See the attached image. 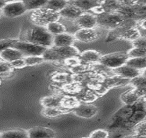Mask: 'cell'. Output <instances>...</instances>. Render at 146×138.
I'll list each match as a JSON object with an SVG mask.
<instances>
[{
  "label": "cell",
  "instance_id": "1",
  "mask_svg": "<svg viewBox=\"0 0 146 138\" xmlns=\"http://www.w3.org/2000/svg\"><path fill=\"white\" fill-rule=\"evenodd\" d=\"M137 24V22L134 19L126 18L119 26L110 30L105 42L108 43L116 40H126L132 42L134 41L141 36Z\"/></svg>",
  "mask_w": 146,
  "mask_h": 138
},
{
  "label": "cell",
  "instance_id": "2",
  "mask_svg": "<svg viewBox=\"0 0 146 138\" xmlns=\"http://www.w3.org/2000/svg\"><path fill=\"white\" fill-rule=\"evenodd\" d=\"M25 41L50 48L53 45V35L48 31L46 27L36 25L26 32Z\"/></svg>",
  "mask_w": 146,
  "mask_h": 138
},
{
  "label": "cell",
  "instance_id": "3",
  "mask_svg": "<svg viewBox=\"0 0 146 138\" xmlns=\"http://www.w3.org/2000/svg\"><path fill=\"white\" fill-rule=\"evenodd\" d=\"M79 54V50L74 46H53L48 48L42 56L45 61H64L69 57L78 56Z\"/></svg>",
  "mask_w": 146,
  "mask_h": 138
},
{
  "label": "cell",
  "instance_id": "4",
  "mask_svg": "<svg viewBox=\"0 0 146 138\" xmlns=\"http://www.w3.org/2000/svg\"><path fill=\"white\" fill-rule=\"evenodd\" d=\"M60 15L46 7L34 10L31 14V20L35 25L46 27L51 22H58L60 19Z\"/></svg>",
  "mask_w": 146,
  "mask_h": 138
},
{
  "label": "cell",
  "instance_id": "5",
  "mask_svg": "<svg viewBox=\"0 0 146 138\" xmlns=\"http://www.w3.org/2000/svg\"><path fill=\"white\" fill-rule=\"evenodd\" d=\"M97 16V26L111 30L119 26L126 17L120 12L103 13Z\"/></svg>",
  "mask_w": 146,
  "mask_h": 138
},
{
  "label": "cell",
  "instance_id": "6",
  "mask_svg": "<svg viewBox=\"0 0 146 138\" xmlns=\"http://www.w3.org/2000/svg\"><path fill=\"white\" fill-rule=\"evenodd\" d=\"M127 52H116L102 55L98 62L109 69H115L125 64L129 59Z\"/></svg>",
  "mask_w": 146,
  "mask_h": 138
},
{
  "label": "cell",
  "instance_id": "7",
  "mask_svg": "<svg viewBox=\"0 0 146 138\" xmlns=\"http://www.w3.org/2000/svg\"><path fill=\"white\" fill-rule=\"evenodd\" d=\"M12 48L19 50L23 53L24 56H32V55L42 56L44 52L48 48L28 42L19 41L18 40L14 44Z\"/></svg>",
  "mask_w": 146,
  "mask_h": 138
},
{
  "label": "cell",
  "instance_id": "8",
  "mask_svg": "<svg viewBox=\"0 0 146 138\" xmlns=\"http://www.w3.org/2000/svg\"><path fill=\"white\" fill-rule=\"evenodd\" d=\"M1 11L3 15L8 18H15L20 17L28 11L23 1L18 0L6 4Z\"/></svg>",
  "mask_w": 146,
  "mask_h": 138
},
{
  "label": "cell",
  "instance_id": "9",
  "mask_svg": "<svg viewBox=\"0 0 146 138\" xmlns=\"http://www.w3.org/2000/svg\"><path fill=\"white\" fill-rule=\"evenodd\" d=\"M76 40L84 43H90L98 40L100 33L95 28H80L74 33Z\"/></svg>",
  "mask_w": 146,
  "mask_h": 138
},
{
  "label": "cell",
  "instance_id": "10",
  "mask_svg": "<svg viewBox=\"0 0 146 138\" xmlns=\"http://www.w3.org/2000/svg\"><path fill=\"white\" fill-rule=\"evenodd\" d=\"M76 116L85 119H90L97 115L98 112V107L91 104H83L74 108V111Z\"/></svg>",
  "mask_w": 146,
  "mask_h": 138
},
{
  "label": "cell",
  "instance_id": "11",
  "mask_svg": "<svg viewBox=\"0 0 146 138\" xmlns=\"http://www.w3.org/2000/svg\"><path fill=\"white\" fill-rule=\"evenodd\" d=\"M142 97L143 95L139 89L132 87L123 92L120 96V99L125 105H133L137 103Z\"/></svg>",
  "mask_w": 146,
  "mask_h": 138
},
{
  "label": "cell",
  "instance_id": "12",
  "mask_svg": "<svg viewBox=\"0 0 146 138\" xmlns=\"http://www.w3.org/2000/svg\"><path fill=\"white\" fill-rule=\"evenodd\" d=\"M76 24L80 28H94L97 26V16L85 12L76 19Z\"/></svg>",
  "mask_w": 146,
  "mask_h": 138
},
{
  "label": "cell",
  "instance_id": "13",
  "mask_svg": "<svg viewBox=\"0 0 146 138\" xmlns=\"http://www.w3.org/2000/svg\"><path fill=\"white\" fill-rule=\"evenodd\" d=\"M112 71L114 74L129 79H132L141 75V70H138L126 64L115 69H112Z\"/></svg>",
  "mask_w": 146,
  "mask_h": 138
},
{
  "label": "cell",
  "instance_id": "14",
  "mask_svg": "<svg viewBox=\"0 0 146 138\" xmlns=\"http://www.w3.org/2000/svg\"><path fill=\"white\" fill-rule=\"evenodd\" d=\"M29 138H53L56 137V131L47 127H34L28 130Z\"/></svg>",
  "mask_w": 146,
  "mask_h": 138
},
{
  "label": "cell",
  "instance_id": "15",
  "mask_svg": "<svg viewBox=\"0 0 146 138\" xmlns=\"http://www.w3.org/2000/svg\"><path fill=\"white\" fill-rule=\"evenodd\" d=\"M131 79L125 78L121 76L115 74L114 75L110 76L105 78L103 80L104 85L108 89L114 88L121 86H124L130 84Z\"/></svg>",
  "mask_w": 146,
  "mask_h": 138
},
{
  "label": "cell",
  "instance_id": "16",
  "mask_svg": "<svg viewBox=\"0 0 146 138\" xmlns=\"http://www.w3.org/2000/svg\"><path fill=\"white\" fill-rule=\"evenodd\" d=\"M85 11L79 9L77 6L74 5L68 4L62 11L59 12L60 17L67 19H74L78 18L82 14H83Z\"/></svg>",
  "mask_w": 146,
  "mask_h": 138
},
{
  "label": "cell",
  "instance_id": "17",
  "mask_svg": "<svg viewBox=\"0 0 146 138\" xmlns=\"http://www.w3.org/2000/svg\"><path fill=\"white\" fill-rule=\"evenodd\" d=\"M76 39L74 35L64 32L53 36V46H73Z\"/></svg>",
  "mask_w": 146,
  "mask_h": 138
},
{
  "label": "cell",
  "instance_id": "18",
  "mask_svg": "<svg viewBox=\"0 0 146 138\" xmlns=\"http://www.w3.org/2000/svg\"><path fill=\"white\" fill-rule=\"evenodd\" d=\"M74 111V110L66 108L64 107L60 106L58 107H53V108H44L42 114L43 116L48 118H55L57 117L62 116L66 114H69Z\"/></svg>",
  "mask_w": 146,
  "mask_h": 138
},
{
  "label": "cell",
  "instance_id": "19",
  "mask_svg": "<svg viewBox=\"0 0 146 138\" xmlns=\"http://www.w3.org/2000/svg\"><path fill=\"white\" fill-rule=\"evenodd\" d=\"M0 57L4 61L10 63L14 60L24 58V55L19 50L10 47L0 53Z\"/></svg>",
  "mask_w": 146,
  "mask_h": 138
},
{
  "label": "cell",
  "instance_id": "20",
  "mask_svg": "<svg viewBox=\"0 0 146 138\" xmlns=\"http://www.w3.org/2000/svg\"><path fill=\"white\" fill-rule=\"evenodd\" d=\"M101 56L102 55L100 54V52L96 50H87L80 53V54L78 55V57L80 61L85 63L98 62Z\"/></svg>",
  "mask_w": 146,
  "mask_h": 138
},
{
  "label": "cell",
  "instance_id": "21",
  "mask_svg": "<svg viewBox=\"0 0 146 138\" xmlns=\"http://www.w3.org/2000/svg\"><path fill=\"white\" fill-rule=\"evenodd\" d=\"M69 4L77 6L83 11H90L93 8L100 5L96 0H71Z\"/></svg>",
  "mask_w": 146,
  "mask_h": 138
},
{
  "label": "cell",
  "instance_id": "22",
  "mask_svg": "<svg viewBox=\"0 0 146 138\" xmlns=\"http://www.w3.org/2000/svg\"><path fill=\"white\" fill-rule=\"evenodd\" d=\"M60 95H51L43 97L40 100V104L44 108H53L61 106L62 98Z\"/></svg>",
  "mask_w": 146,
  "mask_h": 138
},
{
  "label": "cell",
  "instance_id": "23",
  "mask_svg": "<svg viewBox=\"0 0 146 138\" xmlns=\"http://www.w3.org/2000/svg\"><path fill=\"white\" fill-rule=\"evenodd\" d=\"M100 5L105 13L120 12L123 8L118 0H105Z\"/></svg>",
  "mask_w": 146,
  "mask_h": 138
},
{
  "label": "cell",
  "instance_id": "24",
  "mask_svg": "<svg viewBox=\"0 0 146 138\" xmlns=\"http://www.w3.org/2000/svg\"><path fill=\"white\" fill-rule=\"evenodd\" d=\"M80 104V100L76 97L66 95V96H63L62 98L61 106L66 108L74 110V108H76Z\"/></svg>",
  "mask_w": 146,
  "mask_h": 138
},
{
  "label": "cell",
  "instance_id": "25",
  "mask_svg": "<svg viewBox=\"0 0 146 138\" xmlns=\"http://www.w3.org/2000/svg\"><path fill=\"white\" fill-rule=\"evenodd\" d=\"M132 130V135L125 137H146V120H143L134 126Z\"/></svg>",
  "mask_w": 146,
  "mask_h": 138
},
{
  "label": "cell",
  "instance_id": "26",
  "mask_svg": "<svg viewBox=\"0 0 146 138\" xmlns=\"http://www.w3.org/2000/svg\"><path fill=\"white\" fill-rule=\"evenodd\" d=\"M68 4H69V1L66 0H48L44 7L59 13L66 6H67Z\"/></svg>",
  "mask_w": 146,
  "mask_h": 138
},
{
  "label": "cell",
  "instance_id": "27",
  "mask_svg": "<svg viewBox=\"0 0 146 138\" xmlns=\"http://www.w3.org/2000/svg\"><path fill=\"white\" fill-rule=\"evenodd\" d=\"M1 137H29L28 131L24 129H11L1 133Z\"/></svg>",
  "mask_w": 146,
  "mask_h": 138
},
{
  "label": "cell",
  "instance_id": "28",
  "mask_svg": "<svg viewBox=\"0 0 146 138\" xmlns=\"http://www.w3.org/2000/svg\"><path fill=\"white\" fill-rule=\"evenodd\" d=\"M46 28L53 36L66 32V28L65 26L58 22H51V23L48 24L46 26Z\"/></svg>",
  "mask_w": 146,
  "mask_h": 138
},
{
  "label": "cell",
  "instance_id": "29",
  "mask_svg": "<svg viewBox=\"0 0 146 138\" xmlns=\"http://www.w3.org/2000/svg\"><path fill=\"white\" fill-rule=\"evenodd\" d=\"M126 64L138 70L146 69V57H130L127 59Z\"/></svg>",
  "mask_w": 146,
  "mask_h": 138
},
{
  "label": "cell",
  "instance_id": "30",
  "mask_svg": "<svg viewBox=\"0 0 146 138\" xmlns=\"http://www.w3.org/2000/svg\"><path fill=\"white\" fill-rule=\"evenodd\" d=\"M48 0H23L27 11H34L44 7Z\"/></svg>",
  "mask_w": 146,
  "mask_h": 138
},
{
  "label": "cell",
  "instance_id": "31",
  "mask_svg": "<svg viewBox=\"0 0 146 138\" xmlns=\"http://www.w3.org/2000/svg\"><path fill=\"white\" fill-rule=\"evenodd\" d=\"M27 66H33L36 65L40 64L45 61L43 56H38V55H32V56H27L24 57Z\"/></svg>",
  "mask_w": 146,
  "mask_h": 138
},
{
  "label": "cell",
  "instance_id": "32",
  "mask_svg": "<svg viewBox=\"0 0 146 138\" xmlns=\"http://www.w3.org/2000/svg\"><path fill=\"white\" fill-rule=\"evenodd\" d=\"M129 84L132 87L146 90V77L141 75L138 76V77H135V78L131 79L130 84Z\"/></svg>",
  "mask_w": 146,
  "mask_h": 138
},
{
  "label": "cell",
  "instance_id": "33",
  "mask_svg": "<svg viewBox=\"0 0 146 138\" xmlns=\"http://www.w3.org/2000/svg\"><path fill=\"white\" fill-rule=\"evenodd\" d=\"M129 57H146V48H134L133 47L127 52Z\"/></svg>",
  "mask_w": 146,
  "mask_h": 138
},
{
  "label": "cell",
  "instance_id": "34",
  "mask_svg": "<svg viewBox=\"0 0 146 138\" xmlns=\"http://www.w3.org/2000/svg\"><path fill=\"white\" fill-rule=\"evenodd\" d=\"M63 90L65 92H69V93H75V92H78L81 90V86L77 83H70V84H65L63 86Z\"/></svg>",
  "mask_w": 146,
  "mask_h": 138
},
{
  "label": "cell",
  "instance_id": "35",
  "mask_svg": "<svg viewBox=\"0 0 146 138\" xmlns=\"http://www.w3.org/2000/svg\"><path fill=\"white\" fill-rule=\"evenodd\" d=\"M17 41L16 39H3L0 40V53L6 48L13 47V44Z\"/></svg>",
  "mask_w": 146,
  "mask_h": 138
},
{
  "label": "cell",
  "instance_id": "36",
  "mask_svg": "<svg viewBox=\"0 0 146 138\" xmlns=\"http://www.w3.org/2000/svg\"><path fill=\"white\" fill-rule=\"evenodd\" d=\"M89 137L93 138H106L110 137V133L106 130L97 129L92 131Z\"/></svg>",
  "mask_w": 146,
  "mask_h": 138
},
{
  "label": "cell",
  "instance_id": "37",
  "mask_svg": "<svg viewBox=\"0 0 146 138\" xmlns=\"http://www.w3.org/2000/svg\"><path fill=\"white\" fill-rule=\"evenodd\" d=\"M132 46L134 48H146V37L141 36L132 42Z\"/></svg>",
  "mask_w": 146,
  "mask_h": 138
},
{
  "label": "cell",
  "instance_id": "38",
  "mask_svg": "<svg viewBox=\"0 0 146 138\" xmlns=\"http://www.w3.org/2000/svg\"><path fill=\"white\" fill-rule=\"evenodd\" d=\"M64 63L66 66L74 68L80 64V59H79L78 56L72 57H69L64 60Z\"/></svg>",
  "mask_w": 146,
  "mask_h": 138
},
{
  "label": "cell",
  "instance_id": "39",
  "mask_svg": "<svg viewBox=\"0 0 146 138\" xmlns=\"http://www.w3.org/2000/svg\"><path fill=\"white\" fill-rule=\"evenodd\" d=\"M10 64L12 66V68H14V69H22V68L27 66L25 60H24V58L14 60V61L10 62Z\"/></svg>",
  "mask_w": 146,
  "mask_h": 138
},
{
  "label": "cell",
  "instance_id": "40",
  "mask_svg": "<svg viewBox=\"0 0 146 138\" xmlns=\"http://www.w3.org/2000/svg\"><path fill=\"white\" fill-rule=\"evenodd\" d=\"M96 95L92 91H87L80 97V99H82L85 102H93L96 100Z\"/></svg>",
  "mask_w": 146,
  "mask_h": 138
},
{
  "label": "cell",
  "instance_id": "41",
  "mask_svg": "<svg viewBox=\"0 0 146 138\" xmlns=\"http://www.w3.org/2000/svg\"><path fill=\"white\" fill-rule=\"evenodd\" d=\"M123 7L132 8L137 6V0H118Z\"/></svg>",
  "mask_w": 146,
  "mask_h": 138
},
{
  "label": "cell",
  "instance_id": "42",
  "mask_svg": "<svg viewBox=\"0 0 146 138\" xmlns=\"http://www.w3.org/2000/svg\"><path fill=\"white\" fill-rule=\"evenodd\" d=\"M12 66L9 62L0 63V74L10 72L12 70Z\"/></svg>",
  "mask_w": 146,
  "mask_h": 138
},
{
  "label": "cell",
  "instance_id": "43",
  "mask_svg": "<svg viewBox=\"0 0 146 138\" xmlns=\"http://www.w3.org/2000/svg\"><path fill=\"white\" fill-rule=\"evenodd\" d=\"M90 11H92L94 14L96 15H100L103 13H105V11H104V10L103 8H102L101 5L100 4L98 5V6H96L94 8H93V9L91 10Z\"/></svg>",
  "mask_w": 146,
  "mask_h": 138
},
{
  "label": "cell",
  "instance_id": "44",
  "mask_svg": "<svg viewBox=\"0 0 146 138\" xmlns=\"http://www.w3.org/2000/svg\"><path fill=\"white\" fill-rule=\"evenodd\" d=\"M137 27L142 30H146V17L137 21Z\"/></svg>",
  "mask_w": 146,
  "mask_h": 138
},
{
  "label": "cell",
  "instance_id": "45",
  "mask_svg": "<svg viewBox=\"0 0 146 138\" xmlns=\"http://www.w3.org/2000/svg\"><path fill=\"white\" fill-rule=\"evenodd\" d=\"M137 6H146V0H137Z\"/></svg>",
  "mask_w": 146,
  "mask_h": 138
},
{
  "label": "cell",
  "instance_id": "46",
  "mask_svg": "<svg viewBox=\"0 0 146 138\" xmlns=\"http://www.w3.org/2000/svg\"><path fill=\"white\" fill-rule=\"evenodd\" d=\"M5 5H6V3L3 0H0V9H2Z\"/></svg>",
  "mask_w": 146,
  "mask_h": 138
},
{
  "label": "cell",
  "instance_id": "47",
  "mask_svg": "<svg viewBox=\"0 0 146 138\" xmlns=\"http://www.w3.org/2000/svg\"><path fill=\"white\" fill-rule=\"evenodd\" d=\"M141 75L145 76V77H146V69L142 70V71H141Z\"/></svg>",
  "mask_w": 146,
  "mask_h": 138
},
{
  "label": "cell",
  "instance_id": "48",
  "mask_svg": "<svg viewBox=\"0 0 146 138\" xmlns=\"http://www.w3.org/2000/svg\"><path fill=\"white\" fill-rule=\"evenodd\" d=\"M3 1H4L6 4H7V3H9V2H11V1H16V0H3Z\"/></svg>",
  "mask_w": 146,
  "mask_h": 138
},
{
  "label": "cell",
  "instance_id": "49",
  "mask_svg": "<svg viewBox=\"0 0 146 138\" xmlns=\"http://www.w3.org/2000/svg\"><path fill=\"white\" fill-rule=\"evenodd\" d=\"M96 1H97V2L98 3V4H101V3H103L104 1H105V0H96Z\"/></svg>",
  "mask_w": 146,
  "mask_h": 138
},
{
  "label": "cell",
  "instance_id": "50",
  "mask_svg": "<svg viewBox=\"0 0 146 138\" xmlns=\"http://www.w3.org/2000/svg\"><path fill=\"white\" fill-rule=\"evenodd\" d=\"M0 137H1V133H0Z\"/></svg>",
  "mask_w": 146,
  "mask_h": 138
},
{
  "label": "cell",
  "instance_id": "51",
  "mask_svg": "<svg viewBox=\"0 0 146 138\" xmlns=\"http://www.w3.org/2000/svg\"><path fill=\"white\" fill-rule=\"evenodd\" d=\"M0 84H1V81H0Z\"/></svg>",
  "mask_w": 146,
  "mask_h": 138
}]
</instances>
